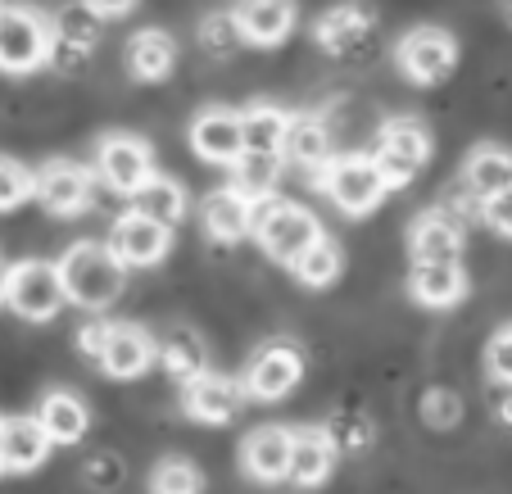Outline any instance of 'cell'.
I'll return each instance as SVG.
<instances>
[{"instance_id": "cell-47", "label": "cell", "mask_w": 512, "mask_h": 494, "mask_svg": "<svg viewBox=\"0 0 512 494\" xmlns=\"http://www.w3.org/2000/svg\"><path fill=\"white\" fill-rule=\"evenodd\" d=\"M0 422H5V417H0Z\"/></svg>"}, {"instance_id": "cell-28", "label": "cell", "mask_w": 512, "mask_h": 494, "mask_svg": "<svg viewBox=\"0 0 512 494\" xmlns=\"http://www.w3.org/2000/svg\"><path fill=\"white\" fill-rule=\"evenodd\" d=\"M286 159L295 168H304V173L318 177L322 168L336 159V150H331V132L318 123V118H290V136H286Z\"/></svg>"}, {"instance_id": "cell-45", "label": "cell", "mask_w": 512, "mask_h": 494, "mask_svg": "<svg viewBox=\"0 0 512 494\" xmlns=\"http://www.w3.org/2000/svg\"><path fill=\"white\" fill-rule=\"evenodd\" d=\"M503 14H508V23H512V0H503Z\"/></svg>"}, {"instance_id": "cell-39", "label": "cell", "mask_w": 512, "mask_h": 494, "mask_svg": "<svg viewBox=\"0 0 512 494\" xmlns=\"http://www.w3.org/2000/svg\"><path fill=\"white\" fill-rule=\"evenodd\" d=\"M109 327H114V322H87V327L78 331V354H82V359H91L96 368H100V359H105Z\"/></svg>"}, {"instance_id": "cell-11", "label": "cell", "mask_w": 512, "mask_h": 494, "mask_svg": "<svg viewBox=\"0 0 512 494\" xmlns=\"http://www.w3.org/2000/svg\"><path fill=\"white\" fill-rule=\"evenodd\" d=\"M109 250L123 268H155V263L168 259L173 250V227L155 223V218L145 214H123L114 227H109Z\"/></svg>"}, {"instance_id": "cell-22", "label": "cell", "mask_w": 512, "mask_h": 494, "mask_svg": "<svg viewBox=\"0 0 512 494\" xmlns=\"http://www.w3.org/2000/svg\"><path fill=\"white\" fill-rule=\"evenodd\" d=\"M372 28H377V19H372L368 5L345 0V5H331L318 19V46L331 50V55H354L372 41Z\"/></svg>"}, {"instance_id": "cell-43", "label": "cell", "mask_w": 512, "mask_h": 494, "mask_svg": "<svg viewBox=\"0 0 512 494\" xmlns=\"http://www.w3.org/2000/svg\"><path fill=\"white\" fill-rule=\"evenodd\" d=\"M494 408H499V422H508L512 427V386H503V395L494 399Z\"/></svg>"}, {"instance_id": "cell-35", "label": "cell", "mask_w": 512, "mask_h": 494, "mask_svg": "<svg viewBox=\"0 0 512 494\" xmlns=\"http://www.w3.org/2000/svg\"><path fill=\"white\" fill-rule=\"evenodd\" d=\"M200 46L209 50V55H236V50L245 46V32L241 23H236V14H209V19L200 23Z\"/></svg>"}, {"instance_id": "cell-38", "label": "cell", "mask_w": 512, "mask_h": 494, "mask_svg": "<svg viewBox=\"0 0 512 494\" xmlns=\"http://www.w3.org/2000/svg\"><path fill=\"white\" fill-rule=\"evenodd\" d=\"M422 413H426L431 427H454L458 422V395H449V390H431L426 404H422Z\"/></svg>"}, {"instance_id": "cell-32", "label": "cell", "mask_w": 512, "mask_h": 494, "mask_svg": "<svg viewBox=\"0 0 512 494\" xmlns=\"http://www.w3.org/2000/svg\"><path fill=\"white\" fill-rule=\"evenodd\" d=\"M136 214L155 218V223H164V227H177L186 218V191H182V182L155 173L150 182H145V191L136 195Z\"/></svg>"}, {"instance_id": "cell-13", "label": "cell", "mask_w": 512, "mask_h": 494, "mask_svg": "<svg viewBox=\"0 0 512 494\" xmlns=\"http://www.w3.org/2000/svg\"><path fill=\"white\" fill-rule=\"evenodd\" d=\"M245 381H232L223 377V372H204L200 381H191V386H182V408L191 422H204V427H223V422H232L236 413H241L245 404Z\"/></svg>"}, {"instance_id": "cell-34", "label": "cell", "mask_w": 512, "mask_h": 494, "mask_svg": "<svg viewBox=\"0 0 512 494\" xmlns=\"http://www.w3.org/2000/svg\"><path fill=\"white\" fill-rule=\"evenodd\" d=\"M32 195H37V173H32L28 164H19V159L0 155V214L28 204Z\"/></svg>"}, {"instance_id": "cell-10", "label": "cell", "mask_w": 512, "mask_h": 494, "mask_svg": "<svg viewBox=\"0 0 512 494\" xmlns=\"http://www.w3.org/2000/svg\"><path fill=\"white\" fill-rule=\"evenodd\" d=\"M300 377H304V354L295 345H286V340H272L245 368V395L259 399V404H277V399H286L300 386Z\"/></svg>"}, {"instance_id": "cell-15", "label": "cell", "mask_w": 512, "mask_h": 494, "mask_svg": "<svg viewBox=\"0 0 512 494\" xmlns=\"http://www.w3.org/2000/svg\"><path fill=\"white\" fill-rule=\"evenodd\" d=\"M155 359H159V340L150 336V331L136 327V322H114V327H109L105 359H100V372L114 381H136L150 372Z\"/></svg>"}, {"instance_id": "cell-6", "label": "cell", "mask_w": 512, "mask_h": 494, "mask_svg": "<svg viewBox=\"0 0 512 494\" xmlns=\"http://www.w3.org/2000/svg\"><path fill=\"white\" fill-rule=\"evenodd\" d=\"M10 304L23 322H50L59 318V309L68 304L64 277H59V263L46 259H23L10 268Z\"/></svg>"}, {"instance_id": "cell-5", "label": "cell", "mask_w": 512, "mask_h": 494, "mask_svg": "<svg viewBox=\"0 0 512 494\" xmlns=\"http://www.w3.org/2000/svg\"><path fill=\"white\" fill-rule=\"evenodd\" d=\"M96 177L114 195L136 200V195L145 191V182L155 177V150L145 146L141 136H132V132L100 136V146H96Z\"/></svg>"}, {"instance_id": "cell-12", "label": "cell", "mask_w": 512, "mask_h": 494, "mask_svg": "<svg viewBox=\"0 0 512 494\" xmlns=\"http://www.w3.org/2000/svg\"><path fill=\"white\" fill-rule=\"evenodd\" d=\"M191 150L213 168H232L245 155V123L236 109H200L191 118Z\"/></svg>"}, {"instance_id": "cell-21", "label": "cell", "mask_w": 512, "mask_h": 494, "mask_svg": "<svg viewBox=\"0 0 512 494\" xmlns=\"http://www.w3.org/2000/svg\"><path fill=\"white\" fill-rule=\"evenodd\" d=\"M200 218H204V232L218 245H241L254 232V200H245L236 186H223V191L204 195Z\"/></svg>"}, {"instance_id": "cell-36", "label": "cell", "mask_w": 512, "mask_h": 494, "mask_svg": "<svg viewBox=\"0 0 512 494\" xmlns=\"http://www.w3.org/2000/svg\"><path fill=\"white\" fill-rule=\"evenodd\" d=\"M322 431L331 436V445H336L340 454H358V449H368V440H372V422L363 413H336Z\"/></svg>"}, {"instance_id": "cell-23", "label": "cell", "mask_w": 512, "mask_h": 494, "mask_svg": "<svg viewBox=\"0 0 512 494\" xmlns=\"http://www.w3.org/2000/svg\"><path fill=\"white\" fill-rule=\"evenodd\" d=\"M408 295H413L422 309H454L467 295L463 263H413V272H408Z\"/></svg>"}, {"instance_id": "cell-40", "label": "cell", "mask_w": 512, "mask_h": 494, "mask_svg": "<svg viewBox=\"0 0 512 494\" xmlns=\"http://www.w3.org/2000/svg\"><path fill=\"white\" fill-rule=\"evenodd\" d=\"M87 481H91V490H114L123 481V463L114 454H96L87 463Z\"/></svg>"}, {"instance_id": "cell-8", "label": "cell", "mask_w": 512, "mask_h": 494, "mask_svg": "<svg viewBox=\"0 0 512 494\" xmlns=\"http://www.w3.org/2000/svg\"><path fill=\"white\" fill-rule=\"evenodd\" d=\"M96 168L73 164V159H46L37 168V200L55 218H82L96 200Z\"/></svg>"}, {"instance_id": "cell-17", "label": "cell", "mask_w": 512, "mask_h": 494, "mask_svg": "<svg viewBox=\"0 0 512 494\" xmlns=\"http://www.w3.org/2000/svg\"><path fill=\"white\" fill-rule=\"evenodd\" d=\"M241 467L250 481L277 485L290 476V431L286 427H254L241 440Z\"/></svg>"}, {"instance_id": "cell-37", "label": "cell", "mask_w": 512, "mask_h": 494, "mask_svg": "<svg viewBox=\"0 0 512 494\" xmlns=\"http://www.w3.org/2000/svg\"><path fill=\"white\" fill-rule=\"evenodd\" d=\"M485 368H490V377L499 386H512V327L494 331L490 349H485Z\"/></svg>"}, {"instance_id": "cell-18", "label": "cell", "mask_w": 512, "mask_h": 494, "mask_svg": "<svg viewBox=\"0 0 512 494\" xmlns=\"http://www.w3.org/2000/svg\"><path fill=\"white\" fill-rule=\"evenodd\" d=\"M408 250H413V263H458V254H463V227L449 218V209H426L408 227Z\"/></svg>"}, {"instance_id": "cell-44", "label": "cell", "mask_w": 512, "mask_h": 494, "mask_svg": "<svg viewBox=\"0 0 512 494\" xmlns=\"http://www.w3.org/2000/svg\"><path fill=\"white\" fill-rule=\"evenodd\" d=\"M10 300V268H5V263H0V304Z\"/></svg>"}, {"instance_id": "cell-24", "label": "cell", "mask_w": 512, "mask_h": 494, "mask_svg": "<svg viewBox=\"0 0 512 494\" xmlns=\"http://www.w3.org/2000/svg\"><path fill=\"white\" fill-rule=\"evenodd\" d=\"M463 186L472 191L476 204H490L512 191V150L503 146H481L467 155L463 164Z\"/></svg>"}, {"instance_id": "cell-25", "label": "cell", "mask_w": 512, "mask_h": 494, "mask_svg": "<svg viewBox=\"0 0 512 494\" xmlns=\"http://www.w3.org/2000/svg\"><path fill=\"white\" fill-rule=\"evenodd\" d=\"M37 422L46 427V436L55 445H78L91 431V408L73 390H46L37 404Z\"/></svg>"}, {"instance_id": "cell-14", "label": "cell", "mask_w": 512, "mask_h": 494, "mask_svg": "<svg viewBox=\"0 0 512 494\" xmlns=\"http://www.w3.org/2000/svg\"><path fill=\"white\" fill-rule=\"evenodd\" d=\"M96 37H100V19L87 5L59 10L55 23H50V59H55V68H64V73L87 68L91 50H96Z\"/></svg>"}, {"instance_id": "cell-7", "label": "cell", "mask_w": 512, "mask_h": 494, "mask_svg": "<svg viewBox=\"0 0 512 494\" xmlns=\"http://www.w3.org/2000/svg\"><path fill=\"white\" fill-rule=\"evenodd\" d=\"M50 59V19L10 5L0 10V73H32Z\"/></svg>"}, {"instance_id": "cell-16", "label": "cell", "mask_w": 512, "mask_h": 494, "mask_svg": "<svg viewBox=\"0 0 512 494\" xmlns=\"http://www.w3.org/2000/svg\"><path fill=\"white\" fill-rule=\"evenodd\" d=\"M55 440L46 436L37 417H5L0 422V467L5 472H37L50 458Z\"/></svg>"}, {"instance_id": "cell-41", "label": "cell", "mask_w": 512, "mask_h": 494, "mask_svg": "<svg viewBox=\"0 0 512 494\" xmlns=\"http://www.w3.org/2000/svg\"><path fill=\"white\" fill-rule=\"evenodd\" d=\"M481 218H485V223H490L499 236H508V241H512V191L499 195V200H490V204H481Z\"/></svg>"}, {"instance_id": "cell-27", "label": "cell", "mask_w": 512, "mask_h": 494, "mask_svg": "<svg viewBox=\"0 0 512 494\" xmlns=\"http://www.w3.org/2000/svg\"><path fill=\"white\" fill-rule=\"evenodd\" d=\"M159 363H164V372L177 386H191V381H200L209 372V345L200 340V331L182 327L159 345Z\"/></svg>"}, {"instance_id": "cell-31", "label": "cell", "mask_w": 512, "mask_h": 494, "mask_svg": "<svg viewBox=\"0 0 512 494\" xmlns=\"http://www.w3.org/2000/svg\"><path fill=\"white\" fill-rule=\"evenodd\" d=\"M340 268H345V254H340V245L331 241L327 232H322L318 241H313L309 250L300 254V259L290 263L295 281H300V286H309V291H322V286H331V281L340 277Z\"/></svg>"}, {"instance_id": "cell-1", "label": "cell", "mask_w": 512, "mask_h": 494, "mask_svg": "<svg viewBox=\"0 0 512 494\" xmlns=\"http://www.w3.org/2000/svg\"><path fill=\"white\" fill-rule=\"evenodd\" d=\"M123 263L114 259V250L100 241H78L73 250L59 259V277H64L68 304H78L87 313H100L123 295Z\"/></svg>"}, {"instance_id": "cell-9", "label": "cell", "mask_w": 512, "mask_h": 494, "mask_svg": "<svg viewBox=\"0 0 512 494\" xmlns=\"http://www.w3.org/2000/svg\"><path fill=\"white\" fill-rule=\"evenodd\" d=\"M399 73L417 87H435L458 68V41L445 28H413L395 50Z\"/></svg>"}, {"instance_id": "cell-19", "label": "cell", "mask_w": 512, "mask_h": 494, "mask_svg": "<svg viewBox=\"0 0 512 494\" xmlns=\"http://www.w3.org/2000/svg\"><path fill=\"white\" fill-rule=\"evenodd\" d=\"M336 454L331 436L322 427H300L290 431V481L300 490H318L331 472H336Z\"/></svg>"}, {"instance_id": "cell-26", "label": "cell", "mask_w": 512, "mask_h": 494, "mask_svg": "<svg viewBox=\"0 0 512 494\" xmlns=\"http://www.w3.org/2000/svg\"><path fill=\"white\" fill-rule=\"evenodd\" d=\"M123 59H127V73H132L136 82H164L168 73H173V64H177V46H173L168 32L145 28V32H136V37L127 41Z\"/></svg>"}, {"instance_id": "cell-33", "label": "cell", "mask_w": 512, "mask_h": 494, "mask_svg": "<svg viewBox=\"0 0 512 494\" xmlns=\"http://www.w3.org/2000/svg\"><path fill=\"white\" fill-rule=\"evenodd\" d=\"M150 494H204V472L191 458H164L150 472Z\"/></svg>"}, {"instance_id": "cell-46", "label": "cell", "mask_w": 512, "mask_h": 494, "mask_svg": "<svg viewBox=\"0 0 512 494\" xmlns=\"http://www.w3.org/2000/svg\"><path fill=\"white\" fill-rule=\"evenodd\" d=\"M0 472H5V467H0Z\"/></svg>"}, {"instance_id": "cell-2", "label": "cell", "mask_w": 512, "mask_h": 494, "mask_svg": "<svg viewBox=\"0 0 512 494\" xmlns=\"http://www.w3.org/2000/svg\"><path fill=\"white\" fill-rule=\"evenodd\" d=\"M318 191L336 204L340 214L363 218L390 195V182H386V173L377 168L372 155H336L318 173Z\"/></svg>"}, {"instance_id": "cell-3", "label": "cell", "mask_w": 512, "mask_h": 494, "mask_svg": "<svg viewBox=\"0 0 512 494\" xmlns=\"http://www.w3.org/2000/svg\"><path fill=\"white\" fill-rule=\"evenodd\" d=\"M318 236H322V223L304 209V204L277 200V195L254 204V241H259V250L268 254V259H277L290 268Z\"/></svg>"}, {"instance_id": "cell-42", "label": "cell", "mask_w": 512, "mask_h": 494, "mask_svg": "<svg viewBox=\"0 0 512 494\" xmlns=\"http://www.w3.org/2000/svg\"><path fill=\"white\" fill-rule=\"evenodd\" d=\"M96 19H123V14L136 10V0H82Z\"/></svg>"}, {"instance_id": "cell-29", "label": "cell", "mask_w": 512, "mask_h": 494, "mask_svg": "<svg viewBox=\"0 0 512 494\" xmlns=\"http://www.w3.org/2000/svg\"><path fill=\"white\" fill-rule=\"evenodd\" d=\"M245 123V150L259 155H281L286 159V136H290V114L277 105H254L241 114Z\"/></svg>"}, {"instance_id": "cell-4", "label": "cell", "mask_w": 512, "mask_h": 494, "mask_svg": "<svg viewBox=\"0 0 512 494\" xmlns=\"http://www.w3.org/2000/svg\"><path fill=\"white\" fill-rule=\"evenodd\" d=\"M431 150H435L431 127H426L422 118L399 114V118H386V123H381L377 155L372 159H377V168L386 173L390 191H399V186H408L426 164H431Z\"/></svg>"}, {"instance_id": "cell-20", "label": "cell", "mask_w": 512, "mask_h": 494, "mask_svg": "<svg viewBox=\"0 0 512 494\" xmlns=\"http://www.w3.org/2000/svg\"><path fill=\"white\" fill-rule=\"evenodd\" d=\"M236 23L245 46H281L295 32V0H236Z\"/></svg>"}, {"instance_id": "cell-30", "label": "cell", "mask_w": 512, "mask_h": 494, "mask_svg": "<svg viewBox=\"0 0 512 494\" xmlns=\"http://www.w3.org/2000/svg\"><path fill=\"white\" fill-rule=\"evenodd\" d=\"M281 182V155H259V150H245L232 164V186L245 195V200H272Z\"/></svg>"}]
</instances>
